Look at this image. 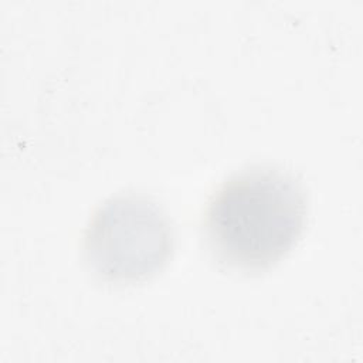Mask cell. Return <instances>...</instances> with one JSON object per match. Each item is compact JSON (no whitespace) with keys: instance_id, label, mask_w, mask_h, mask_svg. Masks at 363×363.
Listing matches in <instances>:
<instances>
[{"instance_id":"6da1fadb","label":"cell","mask_w":363,"mask_h":363,"mask_svg":"<svg viewBox=\"0 0 363 363\" xmlns=\"http://www.w3.org/2000/svg\"><path fill=\"white\" fill-rule=\"evenodd\" d=\"M306 197L299 180L274 166L241 170L213 193L204 217L208 247L227 267L269 268L301 238Z\"/></svg>"},{"instance_id":"7a4b0ae2","label":"cell","mask_w":363,"mask_h":363,"mask_svg":"<svg viewBox=\"0 0 363 363\" xmlns=\"http://www.w3.org/2000/svg\"><path fill=\"white\" fill-rule=\"evenodd\" d=\"M173 227L164 210L136 193L106 199L84 234L86 267L101 281L136 284L159 272L173 251Z\"/></svg>"}]
</instances>
